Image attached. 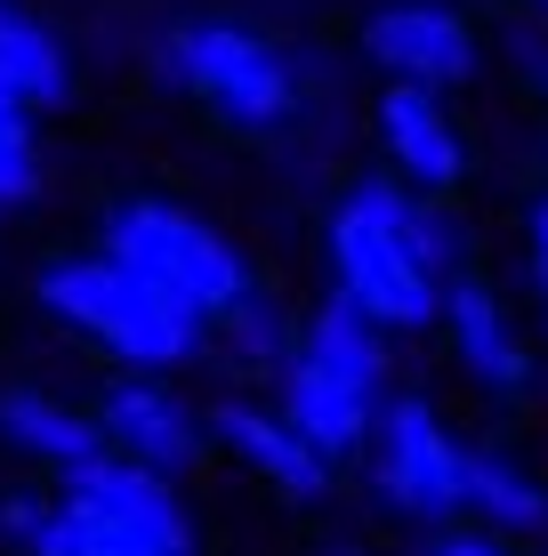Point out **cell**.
Here are the masks:
<instances>
[{"label": "cell", "instance_id": "1", "mask_svg": "<svg viewBox=\"0 0 548 556\" xmlns=\"http://www.w3.org/2000/svg\"><path fill=\"white\" fill-rule=\"evenodd\" d=\"M331 299L355 306L371 331H428L444 306V282L460 275V226L436 202L404 194L395 178L347 186V202L331 210Z\"/></svg>", "mask_w": 548, "mask_h": 556}, {"label": "cell", "instance_id": "2", "mask_svg": "<svg viewBox=\"0 0 548 556\" xmlns=\"http://www.w3.org/2000/svg\"><path fill=\"white\" fill-rule=\"evenodd\" d=\"M98 258H113L138 291H154L178 323H194L202 339L258 291L251 258L218 235L202 210L169 202V194H122L98 218Z\"/></svg>", "mask_w": 548, "mask_h": 556}, {"label": "cell", "instance_id": "3", "mask_svg": "<svg viewBox=\"0 0 548 556\" xmlns=\"http://www.w3.org/2000/svg\"><path fill=\"white\" fill-rule=\"evenodd\" d=\"M33 299L129 379H169V371H186V363L202 355L194 323H178L154 291H138V282H129L113 258H98V251L49 258L41 275H33Z\"/></svg>", "mask_w": 548, "mask_h": 556}, {"label": "cell", "instance_id": "4", "mask_svg": "<svg viewBox=\"0 0 548 556\" xmlns=\"http://www.w3.org/2000/svg\"><path fill=\"white\" fill-rule=\"evenodd\" d=\"M162 81L202 98L234 129H291L298 122V65L242 16H178L162 33Z\"/></svg>", "mask_w": 548, "mask_h": 556}, {"label": "cell", "instance_id": "5", "mask_svg": "<svg viewBox=\"0 0 548 556\" xmlns=\"http://www.w3.org/2000/svg\"><path fill=\"white\" fill-rule=\"evenodd\" d=\"M364 459H371L380 501L395 516H411V525H428V532H444L468 501V444L436 419L428 395H387L380 419H371Z\"/></svg>", "mask_w": 548, "mask_h": 556}, {"label": "cell", "instance_id": "6", "mask_svg": "<svg viewBox=\"0 0 548 556\" xmlns=\"http://www.w3.org/2000/svg\"><path fill=\"white\" fill-rule=\"evenodd\" d=\"M89 419H98V444L113 459L162 476V484H178V476L202 459V444H211L202 404H186L178 379H129V371H113L105 395L89 404Z\"/></svg>", "mask_w": 548, "mask_h": 556}, {"label": "cell", "instance_id": "7", "mask_svg": "<svg viewBox=\"0 0 548 556\" xmlns=\"http://www.w3.org/2000/svg\"><path fill=\"white\" fill-rule=\"evenodd\" d=\"M364 49L395 89H428V98H444L451 81L476 73V33L444 0H380L364 16Z\"/></svg>", "mask_w": 548, "mask_h": 556}, {"label": "cell", "instance_id": "8", "mask_svg": "<svg viewBox=\"0 0 548 556\" xmlns=\"http://www.w3.org/2000/svg\"><path fill=\"white\" fill-rule=\"evenodd\" d=\"M56 501L73 516H89V525H113V532H129V541L162 548V556H194V516H186L178 484H162V476L129 468V459H113V452H98L73 476H56Z\"/></svg>", "mask_w": 548, "mask_h": 556}, {"label": "cell", "instance_id": "9", "mask_svg": "<svg viewBox=\"0 0 548 556\" xmlns=\"http://www.w3.org/2000/svg\"><path fill=\"white\" fill-rule=\"evenodd\" d=\"M371 129H380V153H387V178L420 202H444L451 186L468 178V146H460V122H451L444 98L428 89H380L371 105Z\"/></svg>", "mask_w": 548, "mask_h": 556}, {"label": "cell", "instance_id": "10", "mask_svg": "<svg viewBox=\"0 0 548 556\" xmlns=\"http://www.w3.org/2000/svg\"><path fill=\"white\" fill-rule=\"evenodd\" d=\"M380 404H387V395H371V388H355V379L323 371L315 355H291V363H282V379H275L282 428H291L298 444L323 459V468H339V459H364Z\"/></svg>", "mask_w": 548, "mask_h": 556}, {"label": "cell", "instance_id": "11", "mask_svg": "<svg viewBox=\"0 0 548 556\" xmlns=\"http://www.w3.org/2000/svg\"><path fill=\"white\" fill-rule=\"evenodd\" d=\"M202 428H211V444L234 459V468H251L258 484L282 492V501L307 508V501H323V492H331V468L298 444V435L282 428V412L258 404V395H218V404L202 412Z\"/></svg>", "mask_w": 548, "mask_h": 556}, {"label": "cell", "instance_id": "12", "mask_svg": "<svg viewBox=\"0 0 548 556\" xmlns=\"http://www.w3.org/2000/svg\"><path fill=\"white\" fill-rule=\"evenodd\" d=\"M436 323H444L451 355H460V371L476 379V388H493V395H517L524 379H533L524 331H517V315L500 306V291H493V282H476V275H451V282H444V306H436Z\"/></svg>", "mask_w": 548, "mask_h": 556}, {"label": "cell", "instance_id": "13", "mask_svg": "<svg viewBox=\"0 0 548 556\" xmlns=\"http://www.w3.org/2000/svg\"><path fill=\"white\" fill-rule=\"evenodd\" d=\"M0 444L16 459H33V468H49V476H73V468H89V459L105 452L98 419L73 412L65 395H49V388H0Z\"/></svg>", "mask_w": 548, "mask_h": 556}, {"label": "cell", "instance_id": "14", "mask_svg": "<svg viewBox=\"0 0 548 556\" xmlns=\"http://www.w3.org/2000/svg\"><path fill=\"white\" fill-rule=\"evenodd\" d=\"M0 541L25 548V556H162V548L129 541L113 525L73 516L56 492H0Z\"/></svg>", "mask_w": 548, "mask_h": 556}, {"label": "cell", "instance_id": "15", "mask_svg": "<svg viewBox=\"0 0 548 556\" xmlns=\"http://www.w3.org/2000/svg\"><path fill=\"white\" fill-rule=\"evenodd\" d=\"M460 516L493 541H524V532H548V484L524 468L517 452H493V444H468V501Z\"/></svg>", "mask_w": 548, "mask_h": 556}, {"label": "cell", "instance_id": "16", "mask_svg": "<svg viewBox=\"0 0 548 556\" xmlns=\"http://www.w3.org/2000/svg\"><path fill=\"white\" fill-rule=\"evenodd\" d=\"M0 89L25 113H56L73 98V56L25 0H0Z\"/></svg>", "mask_w": 548, "mask_h": 556}, {"label": "cell", "instance_id": "17", "mask_svg": "<svg viewBox=\"0 0 548 556\" xmlns=\"http://www.w3.org/2000/svg\"><path fill=\"white\" fill-rule=\"evenodd\" d=\"M298 355H315L323 371L387 395V331H371V323L355 315V306H339V299H323L307 323H298Z\"/></svg>", "mask_w": 548, "mask_h": 556}, {"label": "cell", "instance_id": "18", "mask_svg": "<svg viewBox=\"0 0 548 556\" xmlns=\"http://www.w3.org/2000/svg\"><path fill=\"white\" fill-rule=\"evenodd\" d=\"M211 339H218V355L234 363L242 379H282V363L298 355V315H291L282 299L251 291V299H242L234 315H226L218 331H211Z\"/></svg>", "mask_w": 548, "mask_h": 556}, {"label": "cell", "instance_id": "19", "mask_svg": "<svg viewBox=\"0 0 548 556\" xmlns=\"http://www.w3.org/2000/svg\"><path fill=\"white\" fill-rule=\"evenodd\" d=\"M41 194V138H33V122L0 129V210H25Z\"/></svg>", "mask_w": 548, "mask_h": 556}, {"label": "cell", "instance_id": "20", "mask_svg": "<svg viewBox=\"0 0 548 556\" xmlns=\"http://www.w3.org/2000/svg\"><path fill=\"white\" fill-rule=\"evenodd\" d=\"M420 556H524L517 541H493V532H476V525H444V532H428Z\"/></svg>", "mask_w": 548, "mask_h": 556}, {"label": "cell", "instance_id": "21", "mask_svg": "<svg viewBox=\"0 0 548 556\" xmlns=\"http://www.w3.org/2000/svg\"><path fill=\"white\" fill-rule=\"evenodd\" d=\"M524 258H533V282H540V299H548V194L524 210Z\"/></svg>", "mask_w": 548, "mask_h": 556}, {"label": "cell", "instance_id": "22", "mask_svg": "<svg viewBox=\"0 0 548 556\" xmlns=\"http://www.w3.org/2000/svg\"><path fill=\"white\" fill-rule=\"evenodd\" d=\"M323 556H380V548H364V541H331Z\"/></svg>", "mask_w": 548, "mask_h": 556}]
</instances>
